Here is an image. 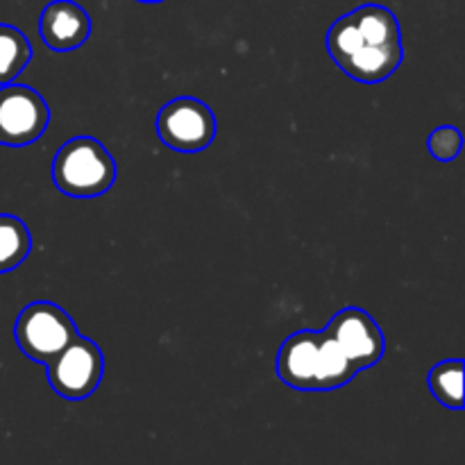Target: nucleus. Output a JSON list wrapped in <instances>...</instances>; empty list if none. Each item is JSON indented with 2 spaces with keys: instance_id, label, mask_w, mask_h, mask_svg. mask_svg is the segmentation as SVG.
I'll list each match as a JSON object with an SVG mask.
<instances>
[{
  "instance_id": "obj_1",
  "label": "nucleus",
  "mask_w": 465,
  "mask_h": 465,
  "mask_svg": "<svg viewBox=\"0 0 465 465\" xmlns=\"http://www.w3.org/2000/svg\"><path fill=\"white\" fill-rule=\"evenodd\" d=\"M327 53L336 66L361 84L393 75L404 59L398 16L384 5H361L331 23Z\"/></svg>"
},
{
  "instance_id": "obj_2",
  "label": "nucleus",
  "mask_w": 465,
  "mask_h": 465,
  "mask_svg": "<svg viewBox=\"0 0 465 465\" xmlns=\"http://www.w3.org/2000/svg\"><path fill=\"white\" fill-rule=\"evenodd\" d=\"M277 377L295 391H336L357 371L325 330H300L277 352Z\"/></svg>"
},
{
  "instance_id": "obj_3",
  "label": "nucleus",
  "mask_w": 465,
  "mask_h": 465,
  "mask_svg": "<svg viewBox=\"0 0 465 465\" xmlns=\"http://www.w3.org/2000/svg\"><path fill=\"white\" fill-rule=\"evenodd\" d=\"M116 173L112 153L94 136H73L53 157V182L68 198H100L114 186Z\"/></svg>"
},
{
  "instance_id": "obj_4",
  "label": "nucleus",
  "mask_w": 465,
  "mask_h": 465,
  "mask_svg": "<svg viewBox=\"0 0 465 465\" xmlns=\"http://www.w3.org/2000/svg\"><path fill=\"white\" fill-rule=\"evenodd\" d=\"M80 334L73 318L59 304L48 300L30 302L14 322L18 350L30 361L48 366L75 336Z\"/></svg>"
},
{
  "instance_id": "obj_5",
  "label": "nucleus",
  "mask_w": 465,
  "mask_h": 465,
  "mask_svg": "<svg viewBox=\"0 0 465 465\" xmlns=\"http://www.w3.org/2000/svg\"><path fill=\"white\" fill-rule=\"evenodd\" d=\"M104 375V354L86 336L77 334L53 361L45 366L50 389L64 400H86L95 393Z\"/></svg>"
},
{
  "instance_id": "obj_6",
  "label": "nucleus",
  "mask_w": 465,
  "mask_h": 465,
  "mask_svg": "<svg viewBox=\"0 0 465 465\" xmlns=\"http://www.w3.org/2000/svg\"><path fill=\"white\" fill-rule=\"evenodd\" d=\"M154 127L166 148L177 153H203L216 139L218 123L203 100L182 95L159 109Z\"/></svg>"
},
{
  "instance_id": "obj_7",
  "label": "nucleus",
  "mask_w": 465,
  "mask_h": 465,
  "mask_svg": "<svg viewBox=\"0 0 465 465\" xmlns=\"http://www.w3.org/2000/svg\"><path fill=\"white\" fill-rule=\"evenodd\" d=\"M50 123L44 95L27 84L0 86V145L25 148L41 139Z\"/></svg>"
},
{
  "instance_id": "obj_8",
  "label": "nucleus",
  "mask_w": 465,
  "mask_h": 465,
  "mask_svg": "<svg viewBox=\"0 0 465 465\" xmlns=\"http://www.w3.org/2000/svg\"><path fill=\"white\" fill-rule=\"evenodd\" d=\"M325 331L334 339V343L339 345L341 352L345 354V359L352 363L357 372L377 366L384 357V334H381L375 318L363 309H341L327 322Z\"/></svg>"
},
{
  "instance_id": "obj_9",
  "label": "nucleus",
  "mask_w": 465,
  "mask_h": 465,
  "mask_svg": "<svg viewBox=\"0 0 465 465\" xmlns=\"http://www.w3.org/2000/svg\"><path fill=\"white\" fill-rule=\"evenodd\" d=\"M39 35L54 53H71L89 41L91 18L86 9L73 0H54L41 12Z\"/></svg>"
},
{
  "instance_id": "obj_10",
  "label": "nucleus",
  "mask_w": 465,
  "mask_h": 465,
  "mask_svg": "<svg viewBox=\"0 0 465 465\" xmlns=\"http://www.w3.org/2000/svg\"><path fill=\"white\" fill-rule=\"evenodd\" d=\"M32 250V234L25 223L12 213H0V275L21 266Z\"/></svg>"
},
{
  "instance_id": "obj_11",
  "label": "nucleus",
  "mask_w": 465,
  "mask_h": 465,
  "mask_svg": "<svg viewBox=\"0 0 465 465\" xmlns=\"http://www.w3.org/2000/svg\"><path fill=\"white\" fill-rule=\"evenodd\" d=\"M32 62V44L18 27L0 23V86L12 84Z\"/></svg>"
},
{
  "instance_id": "obj_12",
  "label": "nucleus",
  "mask_w": 465,
  "mask_h": 465,
  "mask_svg": "<svg viewBox=\"0 0 465 465\" xmlns=\"http://www.w3.org/2000/svg\"><path fill=\"white\" fill-rule=\"evenodd\" d=\"M427 386L443 407L461 411L463 409V361H440L427 375Z\"/></svg>"
},
{
  "instance_id": "obj_13",
  "label": "nucleus",
  "mask_w": 465,
  "mask_h": 465,
  "mask_svg": "<svg viewBox=\"0 0 465 465\" xmlns=\"http://www.w3.org/2000/svg\"><path fill=\"white\" fill-rule=\"evenodd\" d=\"M463 134L454 125H440L427 136V150L434 154L439 162H454L461 153Z\"/></svg>"
},
{
  "instance_id": "obj_14",
  "label": "nucleus",
  "mask_w": 465,
  "mask_h": 465,
  "mask_svg": "<svg viewBox=\"0 0 465 465\" xmlns=\"http://www.w3.org/2000/svg\"><path fill=\"white\" fill-rule=\"evenodd\" d=\"M139 3H163V0H139Z\"/></svg>"
}]
</instances>
